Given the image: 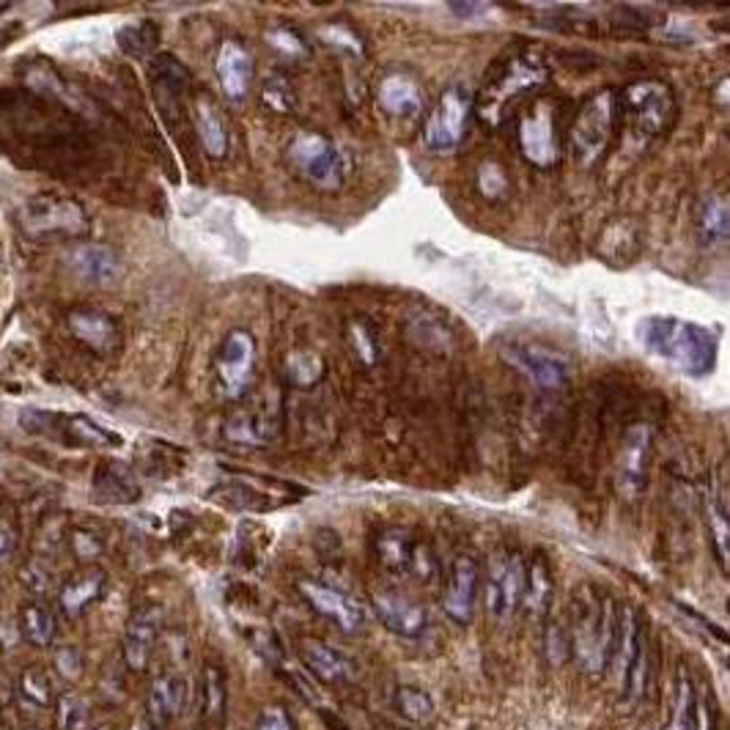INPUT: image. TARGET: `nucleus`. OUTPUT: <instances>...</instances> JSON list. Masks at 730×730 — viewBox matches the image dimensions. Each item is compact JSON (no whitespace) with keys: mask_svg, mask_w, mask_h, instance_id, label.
Wrapping results in <instances>:
<instances>
[{"mask_svg":"<svg viewBox=\"0 0 730 730\" xmlns=\"http://www.w3.org/2000/svg\"><path fill=\"white\" fill-rule=\"evenodd\" d=\"M159 629H163V607L148 601V605H137L132 610L124 629V640H121L124 662L132 673H143L148 667L154 649H157Z\"/></svg>","mask_w":730,"mask_h":730,"instance_id":"obj_15","label":"nucleus"},{"mask_svg":"<svg viewBox=\"0 0 730 730\" xmlns=\"http://www.w3.org/2000/svg\"><path fill=\"white\" fill-rule=\"evenodd\" d=\"M22 225L31 234H86L88 218L75 201L55 196H36L22 209Z\"/></svg>","mask_w":730,"mask_h":730,"instance_id":"obj_13","label":"nucleus"},{"mask_svg":"<svg viewBox=\"0 0 730 730\" xmlns=\"http://www.w3.org/2000/svg\"><path fill=\"white\" fill-rule=\"evenodd\" d=\"M66 328L82 346H88L97 355H113L121 346L119 322L110 313L97 311V308H71L66 313Z\"/></svg>","mask_w":730,"mask_h":730,"instance_id":"obj_19","label":"nucleus"},{"mask_svg":"<svg viewBox=\"0 0 730 730\" xmlns=\"http://www.w3.org/2000/svg\"><path fill=\"white\" fill-rule=\"evenodd\" d=\"M689 730H715V722H711L709 698L695 700V717H693V728H689Z\"/></svg>","mask_w":730,"mask_h":730,"instance_id":"obj_54","label":"nucleus"},{"mask_svg":"<svg viewBox=\"0 0 730 730\" xmlns=\"http://www.w3.org/2000/svg\"><path fill=\"white\" fill-rule=\"evenodd\" d=\"M379 104L387 115L396 119H412L423 110V93L420 86L403 71H390L379 82Z\"/></svg>","mask_w":730,"mask_h":730,"instance_id":"obj_28","label":"nucleus"},{"mask_svg":"<svg viewBox=\"0 0 730 730\" xmlns=\"http://www.w3.org/2000/svg\"><path fill=\"white\" fill-rule=\"evenodd\" d=\"M568 627V643L579 667L590 676H601L610 667L612 643H616L618 607L610 596L585 590L574 601V616Z\"/></svg>","mask_w":730,"mask_h":730,"instance_id":"obj_2","label":"nucleus"},{"mask_svg":"<svg viewBox=\"0 0 730 730\" xmlns=\"http://www.w3.org/2000/svg\"><path fill=\"white\" fill-rule=\"evenodd\" d=\"M187 706V682L176 673H165L152 684L146 698V722L154 730L174 726Z\"/></svg>","mask_w":730,"mask_h":730,"instance_id":"obj_22","label":"nucleus"},{"mask_svg":"<svg viewBox=\"0 0 730 730\" xmlns=\"http://www.w3.org/2000/svg\"><path fill=\"white\" fill-rule=\"evenodd\" d=\"M319 33H322L324 44H330V47L350 49V53H355V55L363 53V38L357 36V33L352 31L350 25H341V22H333V25H324Z\"/></svg>","mask_w":730,"mask_h":730,"instance_id":"obj_49","label":"nucleus"},{"mask_svg":"<svg viewBox=\"0 0 730 730\" xmlns=\"http://www.w3.org/2000/svg\"><path fill=\"white\" fill-rule=\"evenodd\" d=\"M502 361L511 365L519 376L530 381L535 390H561L568 381V361L561 357L557 352L544 350V346H530V344H511L502 350Z\"/></svg>","mask_w":730,"mask_h":730,"instance_id":"obj_11","label":"nucleus"},{"mask_svg":"<svg viewBox=\"0 0 730 730\" xmlns=\"http://www.w3.org/2000/svg\"><path fill=\"white\" fill-rule=\"evenodd\" d=\"M66 267L75 278H80L82 284L91 286H108L113 280H119L121 269V256L110 245L102 242H80V245L71 247L66 253Z\"/></svg>","mask_w":730,"mask_h":730,"instance_id":"obj_18","label":"nucleus"},{"mask_svg":"<svg viewBox=\"0 0 730 730\" xmlns=\"http://www.w3.org/2000/svg\"><path fill=\"white\" fill-rule=\"evenodd\" d=\"M651 445H654V429L649 423H638L627 431L616 462V489L623 500H638L643 495L651 467Z\"/></svg>","mask_w":730,"mask_h":730,"instance_id":"obj_12","label":"nucleus"},{"mask_svg":"<svg viewBox=\"0 0 730 730\" xmlns=\"http://www.w3.org/2000/svg\"><path fill=\"white\" fill-rule=\"evenodd\" d=\"M676 97L662 80H634L616 91V119L640 141L660 137L673 124Z\"/></svg>","mask_w":730,"mask_h":730,"instance_id":"obj_4","label":"nucleus"},{"mask_svg":"<svg viewBox=\"0 0 730 730\" xmlns=\"http://www.w3.org/2000/svg\"><path fill=\"white\" fill-rule=\"evenodd\" d=\"M91 495L102 506H130V502L141 497V484H137L135 469L130 464L119 462V458H104L97 467V473H93Z\"/></svg>","mask_w":730,"mask_h":730,"instance_id":"obj_20","label":"nucleus"},{"mask_svg":"<svg viewBox=\"0 0 730 730\" xmlns=\"http://www.w3.org/2000/svg\"><path fill=\"white\" fill-rule=\"evenodd\" d=\"M22 583L33 590V594H44L49 588V574L38 566H27L22 572Z\"/></svg>","mask_w":730,"mask_h":730,"instance_id":"obj_53","label":"nucleus"},{"mask_svg":"<svg viewBox=\"0 0 730 730\" xmlns=\"http://www.w3.org/2000/svg\"><path fill=\"white\" fill-rule=\"evenodd\" d=\"M286 374H289V379L295 381V385L308 387L322 379V361H319L317 355H311V352H300V355H291L289 365H286Z\"/></svg>","mask_w":730,"mask_h":730,"instance_id":"obj_44","label":"nucleus"},{"mask_svg":"<svg viewBox=\"0 0 730 730\" xmlns=\"http://www.w3.org/2000/svg\"><path fill=\"white\" fill-rule=\"evenodd\" d=\"M225 436L234 442H247V445H262V442H267V429H264V420L258 418V414H251V412H242L236 414L234 420H229V425H225Z\"/></svg>","mask_w":730,"mask_h":730,"instance_id":"obj_42","label":"nucleus"},{"mask_svg":"<svg viewBox=\"0 0 730 730\" xmlns=\"http://www.w3.org/2000/svg\"><path fill=\"white\" fill-rule=\"evenodd\" d=\"M640 344L651 355L676 365L687 376H709L717 365V335L678 317H649L640 322Z\"/></svg>","mask_w":730,"mask_h":730,"instance_id":"obj_1","label":"nucleus"},{"mask_svg":"<svg viewBox=\"0 0 730 730\" xmlns=\"http://www.w3.org/2000/svg\"><path fill=\"white\" fill-rule=\"evenodd\" d=\"M396 709L401 711L403 720L423 726V722H429L431 717H434V700H431L429 695L418 687H398L396 689Z\"/></svg>","mask_w":730,"mask_h":730,"instance_id":"obj_40","label":"nucleus"},{"mask_svg":"<svg viewBox=\"0 0 730 730\" xmlns=\"http://www.w3.org/2000/svg\"><path fill=\"white\" fill-rule=\"evenodd\" d=\"M152 82L163 110H179L190 91V71L174 55L163 53L152 60Z\"/></svg>","mask_w":730,"mask_h":730,"instance_id":"obj_27","label":"nucleus"},{"mask_svg":"<svg viewBox=\"0 0 730 730\" xmlns=\"http://www.w3.org/2000/svg\"><path fill=\"white\" fill-rule=\"evenodd\" d=\"M16 552V533L14 528H11V522H5V519H0V566H5V563L14 557Z\"/></svg>","mask_w":730,"mask_h":730,"instance_id":"obj_52","label":"nucleus"},{"mask_svg":"<svg viewBox=\"0 0 730 730\" xmlns=\"http://www.w3.org/2000/svg\"><path fill=\"white\" fill-rule=\"evenodd\" d=\"M616 126V91H599L579 108L568 130V152L579 168H594L610 146Z\"/></svg>","mask_w":730,"mask_h":730,"instance_id":"obj_5","label":"nucleus"},{"mask_svg":"<svg viewBox=\"0 0 730 730\" xmlns=\"http://www.w3.org/2000/svg\"><path fill=\"white\" fill-rule=\"evenodd\" d=\"M544 651L552 665H563L572 656V643H568V627L563 621H550L544 632Z\"/></svg>","mask_w":730,"mask_h":730,"instance_id":"obj_43","label":"nucleus"},{"mask_svg":"<svg viewBox=\"0 0 730 730\" xmlns=\"http://www.w3.org/2000/svg\"><path fill=\"white\" fill-rule=\"evenodd\" d=\"M550 80L544 58L533 49H513L502 60L491 66L489 77L484 80V88L478 93V115L489 124H500L502 115L511 110L513 102L524 99Z\"/></svg>","mask_w":730,"mask_h":730,"instance_id":"obj_3","label":"nucleus"},{"mask_svg":"<svg viewBox=\"0 0 730 730\" xmlns=\"http://www.w3.org/2000/svg\"><path fill=\"white\" fill-rule=\"evenodd\" d=\"M730 209L726 196H706L695 207V234L704 245L715 247L728 240Z\"/></svg>","mask_w":730,"mask_h":730,"instance_id":"obj_32","label":"nucleus"},{"mask_svg":"<svg viewBox=\"0 0 730 730\" xmlns=\"http://www.w3.org/2000/svg\"><path fill=\"white\" fill-rule=\"evenodd\" d=\"M478 190L486 198H500L508 190V179L500 165L484 163L478 170Z\"/></svg>","mask_w":730,"mask_h":730,"instance_id":"obj_50","label":"nucleus"},{"mask_svg":"<svg viewBox=\"0 0 730 730\" xmlns=\"http://www.w3.org/2000/svg\"><path fill=\"white\" fill-rule=\"evenodd\" d=\"M20 632L33 649H47L55 640V616L42 601H31L20 610Z\"/></svg>","mask_w":730,"mask_h":730,"instance_id":"obj_37","label":"nucleus"},{"mask_svg":"<svg viewBox=\"0 0 730 730\" xmlns=\"http://www.w3.org/2000/svg\"><path fill=\"white\" fill-rule=\"evenodd\" d=\"M53 671L58 673L64 682L75 684L82 678L86 662H82V654L75 649V645H60V649H55V654H53Z\"/></svg>","mask_w":730,"mask_h":730,"instance_id":"obj_45","label":"nucleus"},{"mask_svg":"<svg viewBox=\"0 0 730 730\" xmlns=\"http://www.w3.org/2000/svg\"><path fill=\"white\" fill-rule=\"evenodd\" d=\"M645 689H649V629L640 632L632 656L621 673V700L632 709L643 700Z\"/></svg>","mask_w":730,"mask_h":730,"instance_id":"obj_33","label":"nucleus"},{"mask_svg":"<svg viewBox=\"0 0 730 730\" xmlns=\"http://www.w3.org/2000/svg\"><path fill=\"white\" fill-rule=\"evenodd\" d=\"M524 566H528L524 557L511 550H500L489 557L484 579V601L491 618L508 621L522 607Z\"/></svg>","mask_w":730,"mask_h":730,"instance_id":"obj_8","label":"nucleus"},{"mask_svg":"<svg viewBox=\"0 0 730 730\" xmlns=\"http://www.w3.org/2000/svg\"><path fill=\"white\" fill-rule=\"evenodd\" d=\"M108 585V574L97 566H88L82 572L71 574L58 590V607L66 618H80L91 605H97Z\"/></svg>","mask_w":730,"mask_h":730,"instance_id":"obj_24","label":"nucleus"},{"mask_svg":"<svg viewBox=\"0 0 730 730\" xmlns=\"http://www.w3.org/2000/svg\"><path fill=\"white\" fill-rule=\"evenodd\" d=\"M159 42V27L152 20H137L130 22L119 31V47L124 49L130 58H148Z\"/></svg>","mask_w":730,"mask_h":730,"instance_id":"obj_38","label":"nucleus"},{"mask_svg":"<svg viewBox=\"0 0 730 730\" xmlns=\"http://www.w3.org/2000/svg\"><path fill=\"white\" fill-rule=\"evenodd\" d=\"M269 44H273L278 53L289 55V58H308L311 55V47H308V42H302V36L297 31H291V27L280 25L275 27L273 33H269Z\"/></svg>","mask_w":730,"mask_h":730,"instance_id":"obj_47","label":"nucleus"},{"mask_svg":"<svg viewBox=\"0 0 730 730\" xmlns=\"http://www.w3.org/2000/svg\"><path fill=\"white\" fill-rule=\"evenodd\" d=\"M297 590H300V596L308 601V607H311L317 616H322L324 621H330L335 629H341V632L355 634L363 629V605L357 599H352L350 594H344V590L333 588V585L328 583H319V579H300Z\"/></svg>","mask_w":730,"mask_h":730,"instance_id":"obj_14","label":"nucleus"},{"mask_svg":"<svg viewBox=\"0 0 730 730\" xmlns=\"http://www.w3.org/2000/svg\"><path fill=\"white\" fill-rule=\"evenodd\" d=\"M69 544H71V552L77 555V561L82 563H91L97 561L99 555L104 552V541L99 539L93 530H86V528H75L69 535Z\"/></svg>","mask_w":730,"mask_h":730,"instance_id":"obj_48","label":"nucleus"},{"mask_svg":"<svg viewBox=\"0 0 730 730\" xmlns=\"http://www.w3.org/2000/svg\"><path fill=\"white\" fill-rule=\"evenodd\" d=\"M27 730H36V728H27Z\"/></svg>","mask_w":730,"mask_h":730,"instance_id":"obj_55","label":"nucleus"},{"mask_svg":"<svg viewBox=\"0 0 730 730\" xmlns=\"http://www.w3.org/2000/svg\"><path fill=\"white\" fill-rule=\"evenodd\" d=\"M262 102L267 104L275 113H289L291 104H295V93H291L289 80L284 77H269L267 86L262 88Z\"/></svg>","mask_w":730,"mask_h":730,"instance_id":"obj_46","label":"nucleus"},{"mask_svg":"<svg viewBox=\"0 0 730 730\" xmlns=\"http://www.w3.org/2000/svg\"><path fill=\"white\" fill-rule=\"evenodd\" d=\"M473 97L464 86L447 88L423 126V143L431 154H453L467 135Z\"/></svg>","mask_w":730,"mask_h":730,"instance_id":"obj_7","label":"nucleus"},{"mask_svg":"<svg viewBox=\"0 0 730 730\" xmlns=\"http://www.w3.org/2000/svg\"><path fill=\"white\" fill-rule=\"evenodd\" d=\"M695 700H698V693H695L693 671H689L687 662H678L676 673H673L671 700H667L665 730H689V728H693Z\"/></svg>","mask_w":730,"mask_h":730,"instance_id":"obj_30","label":"nucleus"},{"mask_svg":"<svg viewBox=\"0 0 730 730\" xmlns=\"http://www.w3.org/2000/svg\"><path fill=\"white\" fill-rule=\"evenodd\" d=\"M297 651H300L302 665L313 673V678L322 684H328V687L350 684L352 676H355V667H352V662L346 660L339 649L322 643V640L302 638L300 643H297Z\"/></svg>","mask_w":730,"mask_h":730,"instance_id":"obj_23","label":"nucleus"},{"mask_svg":"<svg viewBox=\"0 0 730 730\" xmlns=\"http://www.w3.org/2000/svg\"><path fill=\"white\" fill-rule=\"evenodd\" d=\"M706 519H709L711 544H715L720 568L728 574L730 568V524H728V491L717 495V489L706 497Z\"/></svg>","mask_w":730,"mask_h":730,"instance_id":"obj_35","label":"nucleus"},{"mask_svg":"<svg viewBox=\"0 0 730 730\" xmlns=\"http://www.w3.org/2000/svg\"><path fill=\"white\" fill-rule=\"evenodd\" d=\"M256 368V339L247 330H231L214 357V381L220 396L240 401L253 381Z\"/></svg>","mask_w":730,"mask_h":730,"instance_id":"obj_9","label":"nucleus"},{"mask_svg":"<svg viewBox=\"0 0 730 730\" xmlns=\"http://www.w3.org/2000/svg\"><path fill=\"white\" fill-rule=\"evenodd\" d=\"M370 607H374L376 618L398 638H420L429 623L423 605L398 594V590H374Z\"/></svg>","mask_w":730,"mask_h":730,"instance_id":"obj_17","label":"nucleus"},{"mask_svg":"<svg viewBox=\"0 0 730 730\" xmlns=\"http://www.w3.org/2000/svg\"><path fill=\"white\" fill-rule=\"evenodd\" d=\"M519 152L535 168H550L561 157L557 148V124H555V102L539 99L530 104L519 119Z\"/></svg>","mask_w":730,"mask_h":730,"instance_id":"obj_10","label":"nucleus"},{"mask_svg":"<svg viewBox=\"0 0 730 730\" xmlns=\"http://www.w3.org/2000/svg\"><path fill=\"white\" fill-rule=\"evenodd\" d=\"M350 346L363 365H376L379 361V341L368 319H352L350 322Z\"/></svg>","mask_w":730,"mask_h":730,"instance_id":"obj_41","label":"nucleus"},{"mask_svg":"<svg viewBox=\"0 0 730 730\" xmlns=\"http://www.w3.org/2000/svg\"><path fill=\"white\" fill-rule=\"evenodd\" d=\"M16 698H20V704L31 706V709H53L55 689L47 667H25V671L20 673V678H16Z\"/></svg>","mask_w":730,"mask_h":730,"instance_id":"obj_36","label":"nucleus"},{"mask_svg":"<svg viewBox=\"0 0 730 730\" xmlns=\"http://www.w3.org/2000/svg\"><path fill=\"white\" fill-rule=\"evenodd\" d=\"M47 434H58L64 436L66 442L71 445H82V447H119L121 436L115 431L102 429L99 423L88 420L86 414H49V425Z\"/></svg>","mask_w":730,"mask_h":730,"instance_id":"obj_25","label":"nucleus"},{"mask_svg":"<svg viewBox=\"0 0 730 730\" xmlns=\"http://www.w3.org/2000/svg\"><path fill=\"white\" fill-rule=\"evenodd\" d=\"M552 605V572L550 563L544 555H535L533 561L524 566V594H522V607L530 618H539L544 621L546 612Z\"/></svg>","mask_w":730,"mask_h":730,"instance_id":"obj_31","label":"nucleus"},{"mask_svg":"<svg viewBox=\"0 0 730 730\" xmlns=\"http://www.w3.org/2000/svg\"><path fill=\"white\" fill-rule=\"evenodd\" d=\"M229 715V687H225V673L209 662L201 676V717L207 726L223 728Z\"/></svg>","mask_w":730,"mask_h":730,"instance_id":"obj_34","label":"nucleus"},{"mask_svg":"<svg viewBox=\"0 0 730 730\" xmlns=\"http://www.w3.org/2000/svg\"><path fill=\"white\" fill-rule=\"evenodd\" d=\"M480 588V566L473 555H458L442 588V610L458 627H467L475 616Z\"/></svg>","mask_w":730,"mask_h":730,"instance_id":"obj_16","label":"nucleus"},{"mask_svg":"<svg viewBox=\"0 0 730 730\" xmlns=\"http://www.w3.org/2000/svg\"><path fill=\"white\" fill-rule=\"evenodd\" d=\"M192 124H196V135L207 157L223 159L229 154V130H225L223 115L209 93H198L192 102Z\"/></svg>","mask_w":730,"mask_h":730,"instance_id":"obj_26","label":"nucleus"},{"mask_svg":"<svg viewBox=\"0 0 730 730\" xmlns=\"http://www.w3.org/2000/svg\"><path fill=\"white\" fill-rule=\"evenodd\" d=\"M256 730H295V722H291L289 711L284 706H269L258 717Z\"/></svg>","mask_w":730,"mask_h":730,"instance_id":"obj_51","label":"nucleus"},{"mask_svg":"<svg viewBox=\"0 0 730 730\" xmlns=\"http://www.w3.org/2000/svg\"><path fill=\"white\" fill-rule=\"evenodd\" d=\"M289 159L297 174L317 190L335 192L346 179V159L330 137L319 132H300L289 143Z\"/></svg>","mask_w":730,"mask_h":730,"instance_id":"obj_6","label":"nucleus"},{"mask_svg":"<svg viewBox=\"0 0 730 730\" xmlns=\"http://www.w3.org/2000/svg\"><path fill=\"white\" fill-rule=\"evenodd\" d=\"M99 730H104V728H99Z\"/></svg>","mask_w":730,"mask_h":730,"instance_id":"obj_56","label":"nucleus"},{"mask_svg":"<svg viewBox=\"0 0 730 730\" xmlns=\"http://www.w3.org/2000/svg\"><path fill=\"white\" fill-rule=\"evenodd\" d=\"M414 550H418V541L403 528L379 530V535L374 539V557L387 574H407L412 566Z\"/></svg>","mask_w":730,"mask_h":730,"instance_id":"obj_29","label":"nucleus"},{"mask_svg":"<svg viewBox=\"0 0 730 730\" xmlns=\"http://www.w3.org/2000/svg\"><path fill=\"white\" fill-rule=\"evenodd\" d=\"M214 71H218L220 88L231 102H240L247 97L253 80V58L245 49V44L225 38L214 55Z\"/></svg>","mask_w":730,"mask_h":730,"instance_id":"obj_21","label":"nucleus"},{"mask_svg":"<svg viewBox=\"0 0 730 730\" xmlns=\"http://www.w3.org/2000/svg\"><path fill=\"white\" fill-rule=\"evenodd\" d=\"M88 717H91V706L82 695L64 693L55 700V726L58 730H86Z\"/></svg>","mask_w":730,"mask_h":730,"instance_id":"obj_39","label":"nucleus"}]
</instances>
